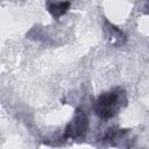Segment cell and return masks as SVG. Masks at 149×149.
<instances>
[{
  "label": "cell",
  "mask_w": 149,
  "mask_h": 149,
  "mask_svg": "<svg viewBox=\"0 0 149 149\" xmlns=\"http://www.w3.org/2000/svg\"><path fill=\"white\" fill-rule=\"evenodd\" d=\"M120 106V94L113 92H108L101 95L97 104V113L104 119L113 116Z\"/></svg>",
  "instance_id": "obj_1"
},
{
  "label": "cell",
  "mask_w": 149,
  "mask_h": 149,
  "mask_svg": "<svg viewBox=\"0 0 149 149\" xmlns=\"http://www.w3.org/2000/svg\"><path fill=\"white\" fill-rule=\"evenodd\" d=\"M86 125H87V120H86V116L81 113H79L72 123L69 125L68 129H66V135L71 136V137H78V136H81L84 133H85V129H86Z\"/></svg>",
  "instance_id": "obj_2"
},
{
  "label": "cell",
  "mask_w": 149,
  "mask_h": 149,
  "mask_svg": "<svg viewBox=\"0 0 149 149\" xmlns=\"http://www.w3.org/2000/svg\"><path fill=\"white\" fill-rule=\"evenodd\" d=\"M69 6H70V2H61V3H57V5H50L49 6V12L54 15V16H59V15H62V14H64L66 10H68V8H69Z\"/></svg>",
  "instance_id": "obj_3"
}]
</instances>
